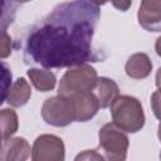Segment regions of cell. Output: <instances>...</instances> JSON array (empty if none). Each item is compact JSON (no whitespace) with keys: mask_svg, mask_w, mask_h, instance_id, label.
Wrapping results in <instances>:
<instances>
[{"mask_svg":"<svg viewBox=\"0 0 161 161\" xmlns=\"http://www.w3.org/2000/svg\"><path fill=\"white\" fill-rule=\"evenodd\" d=\"M101 16V4L67 1L57 5L25 39V63L45 69L73 68L104 57L93 52L92 40Z\"/></svg>","mask_w":161,"mask_h":161,"instance_id":"obj_1","label":"cell"},{"mask_svg":"<svg viewBox=\"0 0 161 161\" xmlns=\"http://www.w3.org/2000/svg\"><path fill=\"white\" fill-rule=\"evenodd\" d=\"M112 123L128 133H136L145 126V112L141 102L132 96L121 94L111 104Z\"/></svg>","mask_w":161,"mask_h":161,"instance_id":"obj_2","label":"cell"},{"mask_svg":"<svg viewBox=\"0 0 161 161\" xmlns=\"http://www.w3.org/2000/svg\"><path fill=\"white\" fill-rule=\"evenodd\" d=\"M97 70L89 64L68 68V70L60 78L58 96L70 98L78 94L92 92L97 83Z\"/></svg>","mask_w":161,"mask_h":161,"instance_id":"obj_3","label":"cell"},{"mask_svg":"<svg viewBox=\"0 0 161 161\" xmlns=\"http://www.w3.org/2000/svg\"><path fill=\"white\" fill-rule=\"evenodd\" d=\"M130 141L125 131L114 123H106L98 132V147L96 148L104 161H126Z\"/></svg>","mask_w":161,"mask_h":161,"instance_id":"obj_4","label":"cell"},{"mask_svg":"<svg viewBox=\"0 0 161 161\" xmlns=\"http://www.w3.org/2000/svg\"><path fill=\"white\" fill-rule=\"evenodd\" d=\"M42 117L45 123L54 127H65L75 121L73 99L63 96L47 98L42 106Z\"/></svg>","mask_w":161,"mask_h":161,"instance_id":"obj_5","label":"cell"},{"mask_svg":"<svg viewBox=\"0 0 161 161\" xmlns=\"http://www.w3.org/2000/svg\"><path fill=\"white\" fill-rule=\"evenodd\" d=\"M65 147L60 137L50 133L40 135L31 147V161H64Z\"/></svg>","mask_w":161,"mask_h":161,"instance_id":"obj_6","label":"cell"},{"mask_svg":"<svg viewBox=\"0 0 161 161\" xmlns=\"http://www.w3.org/2000/svg\"><path fill=\"white\" fill-rule=\"evenodd\" d=\"M137 20L147 31H161V1H141L137 11Z\"/></svg>","mask_w":161,"mask_h":161,"instance_id":"obj_7","label":"cell"},{"mask_svg":"<svg viewBox=\"0 0 161 161\" xmlns=\"http://www.w3.org/2000/svg\"><path fill=\"white\" fill-rule=\"evenodd\" d=\"M30 153V145L24 137H10L3 140L0 161H26Z\"/></svg>","mask_w":161,"mask_h":161,"instance_id":"obj_8","label":"cell"},{"mask_svg":"<svg viewBox=\"0 0 161 161\" xmlns=\"http://www.w3.org/2000/svg\"><path fill=\"white\" fill-rule=\"evenodd\" d=\"M70 98L73 99V103H74L77 122H87L92 119L97 114L98 109L101 108L98 99L96 98L93 92H87Z\"/></svg>","mask_w":161,"mask_h":161,"instance_id":"obj_9","label":"cell"},{"mask_svg":"<svg viewBox=\"0 0 161 161\" xmlns=\"http://www.w3.org/2000/svg\"><path fill=\"white\" fill-rule=\"evenodd\" d=\"M152 62L146 53H135L132 54L125 65V72L130 78L133 79H145L151 74Z\"/></svg>","mask_w":161,"mask_h":161,"instance_id":"obj_10","label":"cell"},{"mask_svg":"<svg viewBox=\"0 0 161 161\" xmlns=\"http://www.w3.org/2000/svg\"><path fill=\"white\" fill-rule=\"evenodd\" d=\"M93 94L98 99L101 108H108L113 101L119 96V89L117 83L107 77H101L97 79V83L93 88Z\"/></svg>","mask_w":161,"mask_h":161,"instance_id":"obj_11","label":"cell"},{"mask_svg":"<svg viewBox=\"0 0 161 161\" xmlns=\"http://www.w3.org/2000/svg\"><path fill=\"white\" fill-rule=\"evenodd\" d=\"M31 97V88L28 80L23 77L18 78L10 87L8 96H6V102L11 107H23L28 103V101Z\"/></svg>","mask_w":161,"mask_h":161,"instance_id":"obj_12","label":"cell"},{"mask_svg":"<svg viewBox=\"0 0 161 161\" xmlns=\"http://www.w3.org/2000/svg\"><path fill=\"white\" fill-rule=\"evenodd\" d=\"M26 74L34 86L35 89L39 92H49L53 91L57 83L55 74L45 68H29L26 70Z\"/></svg>","mask_w":161,"mask_h":161,"instance_id":"obj_13","label":"cell"},{"mask_svg":"<svg viewBox=\"0 0 161 161\" xmlns=\"http://www.w3.org/2000/svg\"><path fill=\"white\" fill-rule=\"evenodd\" d=\"M0 125H1V138H10L19 128L18 114L13 108H3L0 112Z\"/></svg>","mask_w":161,"mask_h":161,"instance_id":"obj_14","label":"cell"},{"mask_svg":"<svg viewBox=\"0 0 161 161\" xmlns=\"http://www.w3.org/2000/svg\"><path fill=\"white\" fill-rule=\"evenodd\" d=\"M74 161H104V158L97 150H84L75 156Z\"/></svg>","mask_w":161,"mask_h":161,"instance_id":"obj_15","label":"cell"},{"mask_svg":"<svg viewBox=\"0 0 161 161\" xmlns=\"http://www.w3.org/2000/svg\"><path fill=\"white\" fill-rule=\"evenodd\" d=\"M11 87V72L5 62H3V102L6 99L8 92Z\"/></svg>","mask_w":161,"mask_h":161,"instance_id":"obj_16","label":"cell"},{"mask_svg":"<svg viewBox=\"0 0 161 161\" xmlns=\"http://www.w3.org/2000/svg\"><path fill=\"white\" fill-rule=\"evenodd\" d=\"M151 108L155 117L161 122V89L155 91L151 96Z\"/></svg>","mask_w":161,"mask_h":161,"instance_id":"obj_17","label":"cell"},{"mask_svg":"<svg viewBox=\"0 0 161 161\" xmlns=\"http://www.w3.org/2000/svg\"><path fill=\"white\" fill-rule=\"evenodd\" d=\"M11 38L6 31H3L1 35V49H0V54L1 58L5 59L6 57H9L11 54Z\"/></svg>","mask_w":161,"mask_h":161,"instance_id":"obj_18","label":"cell"},{"mask_svg":"<svg viewBox=\"0 0 161 161\" xmlns=\"http://www.w3.org/2000/svg\"><path fill=\"white\" fill-rule=\"evenodd\" d=\"M132 3H130V1H127V3H113V6H116V8H118L119 10H122V11H125V10H127V8L131 5Z\"/></svg>","mask_w":161,"mask_h":161,"instance_id":"obj_19","label":"cell"},{"mask_svg":"<svg viewBox=\"0 0 161 161\" xmlns=\"http://www.w3.org/2000/svg\"><path fill=\"white\" fill-rule=\"evenodd\" d=\"M155 83H156V87L158 89H161V67L157 69L156 72V77H155Z\"/></svg>","mask_w":161,"mask_h":161,"instance_id":"obj_20","label":"cell"},{"mask_svg":"<svg viewBox=\"0 0 161 161\" xmlns=\"http://www.w3.org/2000/svg\"><path fill=\"white\" fill-rule=\"evenodd\" d=\"M155 50H156L157 55L161 57V35L156 39V43H155Z\"/></svg>","mask_w":161,"mask_h":161,"instance_id":"obj_21","label":"cell"},{"mask_svg":"<svg viewBox=\"0 0 161 161\" xmlns=\"http://www.w3.org/2000/svg\"><path fill=\"white\" fill-rule=\"evenodd\" d=\"M157 137H158V140H160V142H161V122L158 123V128H157Z\"/></svg>","mask_w":161,"mask_h":161,"instance_id":"obj_22","label":"cell"},{"mask_svg":"<svg viewBox=\"0 0 161 161\" xmlns=\"http://www.w3.org/2000/svg\"><path fill=\"white\" fill-rule=\"evenodd\" d=\"M160 160H161V152H160Z\"/></svg>","mask_w":161,"mask_h":161,"instance_id":"obj_23","label":"cell"}]
</instances>
